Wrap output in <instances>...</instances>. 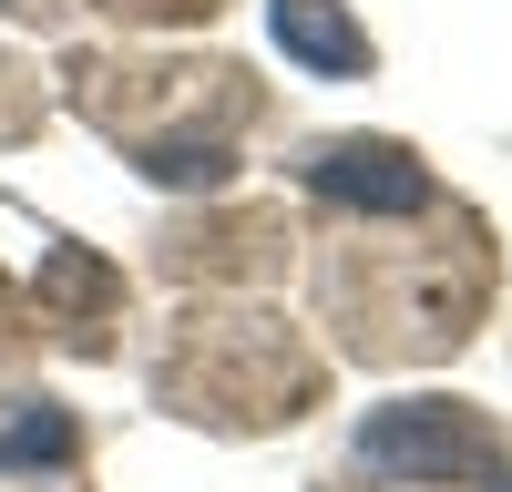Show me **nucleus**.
Returning <instances> with one entry per match:
<instances>
[{"label": "nucleus", "instance_id": "3", "mask_svg": "<svg viewBox=\"0 0 512 492\" xmlns=\"http://www.w3.org/2000/svg\"><path fill=\"white\" fill-rule=\"evenodd\" d=\"M267 31H277L287 62H308V72H328V82H359V72H369V31L338 11V0H267Z\"/></svg>", "mask_w": 512, "mask_h": 492}, {"label": "nucleus", "instance_id": "2", "mask_svg": "<svg viewBox=\"0 0 512 492\" xmlns=\"http://www.w3.org/2000/svg\"><path fill=\"white\" fill-rule=\"evenodd\" d=\"M308 195L328 216H420L441 185H431V164L410 144H390V134H338V144L308 154Z\"/></svg>", "mask_w": 512, "mask_h": 492}, {"label": "nucleus", "instance_id": "4", "mask_svg": "<svg viewBox=\"0 0 512 492\" xmlns=\"http://www.w3.org/2000/svg\"><path fill=\"white\" fill-rule=\"evenodd\" d=\"M82 462V421L62 400H0V482H52Z\"/></svg>", "mask_w": 512, "mask_h": 492}, {"label": "nucleus", "instance_id": "1", "mask_svg": "<svg viewBox=\"0 0 512 492\" xmlns=\"http://www.w3.org/2000/svg\"><path fill=\"white\" fill-rule=\"evenodd\" d=\"M359 472L369 482H482V492H512V462L502 441L472 421L461 400H379L359 421Z\"/></svg>", "mask_w": 512, "mask_h": 492}, {"label": "nucleus", "instance_id": "5", "mask_svg": "<svg viewBox=\"0 0 512 492\" xmlns=\"http://www.w3.org/2000/svg\"><path fill=\"white\" fill-rule=\"evenodd\" d=\"M103 11H123V21H205L216 0H103Z\"/></svg>", "mask_w": 512, "mask_h": 492}]
</instances>
